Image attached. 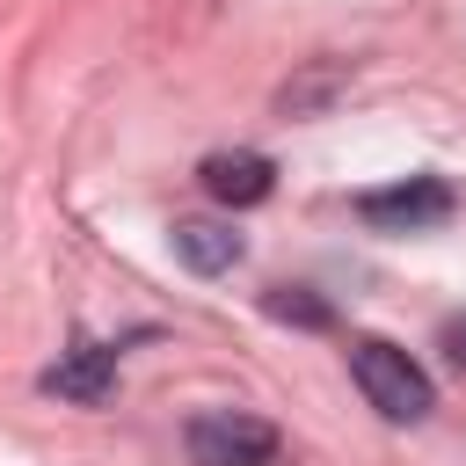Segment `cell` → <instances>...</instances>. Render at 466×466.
I'll return each instance as SVG.
<instances>
[{"label":"cell","instance_id":"6da1fadb","mask_svg":"<svg viewBox=\"0 0 466 466\" xmlns=\"http://www.w3.org/2000/svg\"><path fill=\"white\" fill-rule=\"evenodd\" d=\"M350 379L364 386V400H371L386 422H422V415L437 408L430 371H422L408 350L379 342V335H357V342H350Z\"/></svg>","mask_w":466,"mask_h":466},{"label":"cell","instance_id":"7a4b0ae2","mask_svg":"<svg viewBox=\"0 0 466 466\" xmlns=\"http://www.w3.org/2000/svg\"><path fill=\"white\" fill-rule=\"evenodd\" d=\"M459 211V189L444 175H408V182H386V189H364L357 197V218L371 233H430Z\"/></svg>","mask_w":466,"mask_h":466},{"label":"cell","instance_id":"3957f363","mask_svg":"<svg viewBox=\"0 0 466 466\" xmlns=\"http://www.w3.org/2000/svg\"><path fill=\"white\" fill-rule=\"evenodd\" d=\"M189 459L197 466H269L277 422H262L248 408H204V415H189Z\"/></svg>","mask_w":466,"mask_h":466},{"label":"cell","instance_id":"277c9868","mask_svg":"<svg viewBox=\"0 0 466 466\" xmlns=\"http://www.w3.org/2000/svg\"><path fill=\"white\" fill-rule=\"evenodd\" d=\"M197 182H204V197L211 204H226V211H248V204H262L269 189H277V160L269 153H211L204 167H197Z\"/></svg>","mask_w":466,"mask_h":466},{"label":"cell","instance_id":"5b68a950","mask_svg":"<svg viewBox=\"0 0 466 466\" xmlns=\"http://www.w3.org/2000/svg\"><path fill=\"white\" fill-rule=\"evenodd\" d=\"M36 386H44V393H58V400L102 408V400L116 393V342H80V350H66Z\"/></svg>","mask_w":466,"mask_h":466},{"label":"cell","instance_id":"8992f818","mask_svg":"<svg viewBox=\"0 0 466 466\" xmlns=\"http://www.w3.org/2000/svg\"><path fill=\"white\" fill-rule=\"evenodd\" d=\"M175 262L182 269H197V277H226V269H240V255H248V240L226 226V218H175Z\"/></svg>","mask_w":466,"mask_h":466},{"label":"cell","instance_id":"52a82bcc","mask_svg":"<svg viewBox=\"0 0 466 466\" xmlns=\"http://www.w3.org/2000/svg\"><path fill=\"white\" fill-rule=\"evenodd\" d=\"M350 87V66H335V58H320V66H306L299 80H284V95H277V109L284 116H320L335 95Z\"/></svg>","mask_w":466,"mask_h":466},{"label":"cell","instance_id":"ba28073f","mask_svg":"<svg viewBox=\"0 0 466 466\" xmlns=\"http://www.w3.org/2000/svg\"><path fill=\"white\" fill-rule=\"evenodd\" d=\"M262 313H269V320H291V328H328V320H335V306H328L320 291H306V284H269Z\"/></svg>","mask_w":466,"mask_h":466},{"label":"cell","instance_id":"9c48e42d","mask_svg":"<svg viewBox=\"0 0 466 466\" xmlns=\"http://www.w3.org/2000/svg\"><path fill=\"white\" fill-rule=\"evenodd\" d=\"M444 357L466 371V320H444Z\"/></svg>","mask_w":466,"mask_h":466}]
</instances>
